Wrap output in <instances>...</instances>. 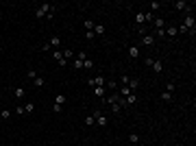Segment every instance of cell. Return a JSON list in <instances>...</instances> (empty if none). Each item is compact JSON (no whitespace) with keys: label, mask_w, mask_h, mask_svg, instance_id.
Wrapping results in <instances>:
<instances>
[{"label":"cell","mask_w":196,"mask_h":146,"mask_svg":"<svg viewBox=\"0 0 196 146\" xmlns=\"http://www.w3.org/2000/svg\"><path fill=\"white\" fill-rule=\"evenodd\" d=\"M179 29V33H194V29H196V20H194V15H185L183 17V22H181V26H176Z\"/></svg>","instance_id":"obj_1"},{"label":"cell","mask_w":196,"mask_h":146,"mask_svg":"<svg viewBox=\"0 0 196 146\" xmlns=\"http://www.w3.org/2000/svg\"><path fill=\"white\" fill-rule=\"evenodd\" d=\"M65 100H68V96H65V94H57V96H54V105H52V111H54V113H59L61 109H63Z\"/></svg>","instance_id":"obj_2"},{"label":"cell","mask_w":196,"mask_h":146,"mask_svg":"<svg viewBox=\"0 0 196 146\" xmlns=\"http://www.w3.org/2000/svg\"><path fill=\"white\" fill-rule=\"evenodd\" d=\"M33 109H35V103H26V105H17V109H15V113L17 116H26V113H31L33 111Z\"/></svg>","instance_id":"obj_3"},{"label":"cell","mask_w":196,"mask_h":146,"mask_svg":"<svg viewBox=\"0 0 196 146\" xmlns=\"http://www.w3.org/2000/svg\"><path fill=\"white\" fill-rule=\"evenodd\" d=\"M139 44H142V46H146V48H153L155 46V35H142V37H139Z\"/></svg>","instance_id":"obj_4"},{"label":"cell","mask_w":196,"mask_h":146,"mask_svg":"<svg viewBox=\"0 0 196 146\" xmlns=\"http://www.w3.org/2000/svg\"><path fill=\"white\" fill-rule=\"evenodd\" d=\"M92 116H94V120H96V126H107V116H102L100 111H94V113H92Z\"/></svg>","instance_id":"obj_5"},{"label":"cell","mask_w":196,"mask_h":146,"mask_svg":"<svg viewBox=\"0 0 196 146\" xmlns=\"http://www.w3.org/2000/svg\"><path fill=\"white\" fill-rule=\"evenodd\" d=\"M87 85H89V87H105V76H94V79H89Z\"/></svg>","instance_id":"obj_6"},{"label":"cell","mask_w":196,"mask_h":146,"mask_svg":"<svg viewBox=\"0 0 196 146\" xmlns=\"http://www.w3.org/2000/svg\"><path fill=\"white\" fill-rule=\"evenodd\" d=\"M59 44H61V39L57 37V35H52V39H50L48 44H44V50H50V48H57V46H59Z\"/></svg>","instance_id":"obj_7"},{"label":"cell","mask_w":196,"mask_h":146,"mask_svg":"<svg viewBox=\"0 0 196 146\" xmlns=\"http://www.w3.org/2000/svg\"><path fill=\"white\" fill-rule=\"evenodd\" d=\"M52 59L57 61L59 66H65V63H68V61L63 59V52H61V50H52Z\"/></svg>","instance_id":"obj_8"},{"label":"cell","mask_w":196,"mask_h":146,"mask_svg":"<svg viewBox=\"0 0 196 146\" xmlns=\"http://www.w3.org/2000/svg\"><path fill=\"white\" fill-rule=\"evenodd\" d=\"M153 26H155V31L166 29V20H163V17H155V20H153Z\"/></svg>","instance_id":"obj_9"},{"label":"cell","mask_w":196,"mask_h":146,"mask_svg":"<svg viewBox=\"0 0 196 146\" xmlns=\"http://www.w3.org/2000/svg\"><path fill=\"white\" fill-rule=\"evenodd\" d=\"M155 72H157V74H161V72H163V61L161 59H157V61H153V66H151Z\"/></svg>","instance_id":"obj_10"},{"label":"cell","mask_w":196,"mask_h":146,"mask_svg":"<svg viewBox=\"0 0 196 146\" xmlns=\"http://www.w3.org/2000/svg\"><path fill=\"white\" fill-rule=\"evenodd\" d=\"M126 87L131 89V92L135 94V89L139 87V79H129V83H126Z\"/></svg>","instance_id":"obj_11"},{"label":"cell","mask_w":196,"mask_h":146,"mask_svg":"<svg viewBox=\"0 0 196 146\" xmlns=\"http://www.w3.org/2000/svg\"><path fill=\"white\" fill-rule=\"evenodd\" d=\"M129 57L131 59H139V46H129Z\"/></svg>","instance_id":"obj_12"},{"label":"cell","mask_w":196,"mask_h":146,"mask_svg":"<svg viewBox=\"0 0 196 146\" xmlns=\"http://www.w3.org/2000/svg\"><path fill=\"white\" fill-rule=\"evenodd\" d=\"M188 7H190V2H185V0H176V2H174V9H176V11H185Z\"/></svg>","instance_id":"obj_13"},{"label":"cell","mask_w":196,"mask_h":146,"mask_svg":"<svg viewBox=\"0 0 196 146\" xmlns=\"http://www.w3.org/2000/svg\"><path fill=\"white\" fill-rule=\"evenodd\" d=\"M124 103H126V107H129V105H135V103H137V94L131 92L129 96H124Z\"/></svg>","instance_id":"obj_14"},{"label":"cell","mask_w":196,"mask_h":146,"mask_svg":"<svg viewBox=\"0 0 196 146\" xmlns=\"http://www.w3.org/2000/svg\"><path fill=\"white\" fill-rule=\"evenodd\" d=\"M144 22H146V15H144L142 11H137V13H135V24H137V26H142Z\"/></svg>","instance_id":"obj_15"},{"label":"cell","mask_w":196,"mask_h":146,"mask_svg":"<svg viewBox=\"0 0 196 146\" xmlns=\"http://www.w3.org/2000/svg\"><path fill=\"white\" fill-rule=\"evenodd\" d=\"M166 35H170V37H176V35H179V29H176V26H166Z\"/></svg>","instance_id":"obj_16"},{"label":"cell","mask_w":196,"mask_h":146,"mask_svg":"<svg viewBox=\"0 0 196 146\" xmlns=\"http://www.w3.org/2000/svg\"><path fill=\"white\" fill-rule=\"evenodd\" d=\"M61 52H63V59H65V61H68V59H74V54H76V52L70 50V48H65V50H61Z\"/></svg>","instance_id":"obj_17"},{"label":"cell","mask_w":196,"mask_h":146,"mask_svg":"<svg viewBox=\"0 0 196 146\" xmlns=\"http://www.w3.org/2000/svg\"><path fill=\"white\" fill-rule=\"evenodd\" d=\"M92 89H94L96 98H105V87H92Z\"/></svg>","instance_id":"obj_18"},{"label":"cell","mask_w":196,"mask_h":146,"mask_svg":"<svg viewBox=\"0 0 196 146\" xmlns=\"http://www.w3.org/2000/svg\"><path fill=\"white\" fill-rule=\"evenodd\" d=\"M83 26H85V31H94L96 22H94V20H85V22H83Z\"/></svg>","instance_id":"obj_19"},{"label":"cell","mask_w":196,"mask_h":146,"mask_svg":"<svg viewBox=\"0 0 196 146\" xmlns=\"http://www.w3.org/2000/svg\"><path fill=\"white\" fill-rule=\"evenodd\" d=\"M13 96H15L17 100H20V98H24V96H26V92H24L22 87H15V92H13Z\"/></svg>","instance_id":"obj_20"},{"label":"cell","mask_w":196,"mask_h":146,"mask_svg":"<svg viewBox=\"0 0 196 146\" xmlns=\"http://www.w3.org/2000/svg\"><path fill=\"white\" fill-rule=\"evenodd\" d=\"M33 83H35L37 87H44V85H46V81H44V76H35V79H33Z\"/></svg>","instance_id":"obj_21"},{"label":"cell","mask_w":196,"mask_h":146,"mask_svg":"<svg viewBox=\"0 0 196 146\" xmlns=\"http://www.w3.org/2000/svg\"><path fill=\"white\" fill-rule=\"evenodd\" d=\"M94 35H105V26H102V24H96V26H94Z\"/></svg>","instance_id":"obj_22"},{"label":"cell","mask_w":196,"mask_h":146,"mask_svg":"<svg viewBox=\"0 0 196 146\" xmlns=\"http://www.w3.org/2000/svg\"><path fill=\"white\" fill-rule=\"evenodd\" d=\"M85 126H96V120H94V116H85Z\"/></svg>","instance_id":"obj_23"},{"label":"cell","mask_w":196,"mask_h":146,"mask_svg":"<svg viewBox=\"0 0 196 146\" xmlns=\"http://www.w3.org/2000/svg\"><path fill=\"white\" fill-rule=\"evenodd\" d=\"M129 142H131V144H137V142H139V135H137V133H131V135H129Z\"/></svg>","instance_id":"obj_24"},{"label":"cell","mask_w":196,"mask_h":146,"mask_svg":"<svg viewBox=\"0 0 196 146\" xmlns=\"http://www.w3.org/2000/svg\"><path fill=\"white\" fill-rule=\"evenodd\" d=\"M83 68L92 70V68H94V61H92V59H85V61H83Z\"/></svg>","instance_id":"obj_25"},{"label":"cell","mask_w":196,"mask_h":146,"mask_svg":"<svg viewBox=\"0 0 196 146\" xmlns=\"http://www.w3.org/2000/svg\"><path fill=\"white\" fill-rule=\"evenodd\" d=\"M161 100H166V103H170V100H172V94H170V92H163V94H161Z\"/></svg>","instance_id":"obj_26"},{"label":"cell","mask_w":196,"mask_h":146,"mask_svg":"<svg viewBox=\"0 0 196 146\" xmlns=\"http://www.w3.org/2000/svg\"><path fill=\"white\" fill-rule=\"evenodd\" d=\"M144 15H146V22H151V24H153V20H155V15H153V11H146Z\"/></svg>","instance_id":"obj_27"},{"label":"cell","mask_w":196,"mask_h":146,"mask_svg":"<svg viewBox=\"0 0 196 146\" xmlns=\"http://www.w3.org/2000/svg\"><path fill=\"white\" fill-rule=\"evenodd\" d=\"M166 92H170V94L174 92V81H170V83H168V85H166Z\"/></svg>","instance_id":"obj_28"},{"label":"cell","mask_w":196,"mask_h":146,"mask_svg":"<svg viewBox=\"0 0 196 146\" xmlns=\"http://www.w3.org/2000/svg\"><path fill=\"white\" fill-rule=\"evenodd\" d=\"M11 113H13V111H0V118H2V120H7V118H11Z\"/></svg>","instance_id":"obj_29"},{"label":"cell","mask_w":196,"mask_h":146,"mask_svg":"<svg viewBox=\"0 0 196 146\" xmlns=\"http://www.w3.org/2000/svg\"><path fill=\"white\" fill-rule=\"evenodd\" d=\"M129 94H131V89H129V87L124 85V87H122V92H120V96H122V98H124V96H129Z\"/></svg>","instance_id":"obj_30"},{"label":"cell","mask_w":196,"mask_h":146,"mask_svg":"<svg viewBox=\"0 0 196 146\" xmlns=\"http://www.w3.org/2000/svg\"><path fill=\"white\" fill-rule=\"evenodd\" d=\"M111 111H116V113H120V111H122V107H120V105L116 103V105H111Z\"/></svg>","instance_id":"obj_31"},{"label":"cell","mask_w":196,"mask_h":146,"mask_svg":"<svg viewBox=\"0 0 196 146\" xmlns=\"http://www.w3.org/2000/svg\"><path fill=\"white\" fill-rule=\"evenodd\" d=\"M148 9H151V11H157V9H159V2H151V5H148Z\"/></svg>","instance_id":"obj_32"},{"label":"cell","mask_w":196,"mask_h":146,"mask_svg":"<svg viewBox=\"0 0 196 146\" xmlns=\"http://www.w3.org/2000/svg\"><path fill=\"white\" fill-rule=\"evenodd\" d=\"M157 37L163 39V37H166V29H159V31H157Z\"/></svg>","instance_id":"obj_33"}]
</instances>
